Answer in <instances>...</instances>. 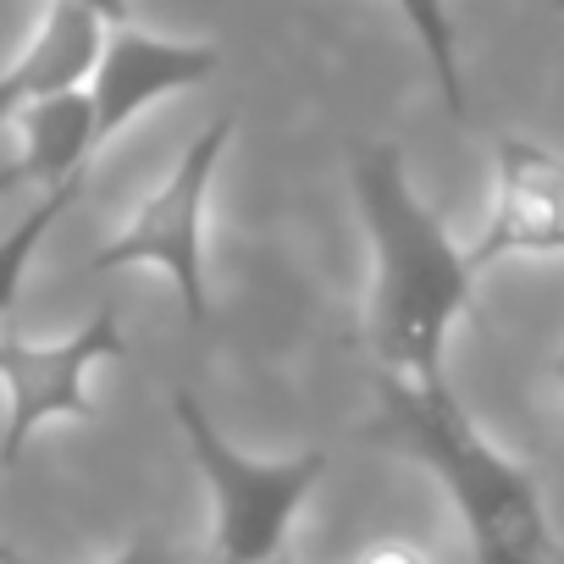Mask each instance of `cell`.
I'll list each match as a JSON object with an SVG mask.
<instances>
[{"mask_svg": "<svg viewBox=\"0 0 564 564\" xmlns=\"http://www.w3.org/2000/svg\"><path fill=\"white\" fill-rule=\"evenodd\" d=\"M106 29L111 23L95 7H84V0H51V12L23 45V56L0 73V122H18L29 106L62 89H84L100 62Z\"/></svg>", "mask_w": 564, "mask_h": 564, "instance_id": "8", "label": "cell"}, {"mask_svg": "<svg viewBox=\"0 0 564 564\" xmlns=\"http://www.w3.org/2000/svg\"><path fill=\"white\" fill-rule=\"evenodd\" d=\"M84 7H95L106 23H133V0H84Z\"/></svg>", "mask_w": 564, "mask_h": 564, "instance_id": "14", "label": "cell"}, {"mask_svg": "<svg viewBox=\"0 0 564 564\" xmlns=\"http://www.w3.org/2000/svg\"><path fill=\"white\" fill-rule=\"evenodd\" d=\"M265 564H294V558H289V553H276V558H265Z\"/></svg>", "mask_w": 564, "mask_h": 564, "instance_id": "18", "label": "cell"}, {"mask_svg": "<svg viewBox=\"0 0 564 564\" xmlns=\"http://www.w3.org/2000/svg\"><path fill=\"white\" fill-rule=\"evenodd\" d=\"M78 194H84V177L56 183V188H40V199L29 205V216H23L7 238H0V316H7V311L18 305L23 276H29V265H34L40 243H45V238H51V227L78 205Z\"/></svg>", "mask_w": 564, "mask_h": 564, "instance_id": "10", "label": "cell"}, {"mask_svg": "<svg viewBox=\"0 0 564 564\" xmlns=\"http://www.w3.org/2000/svg\"><path fill=\"white\" fill-rule=\"evenodd\" d=\"M128 355V327L106 305L78 333L56 344H34L23 333H0V388H7V432H0V465H18L40 426L51 421H95L89 377L95 366Z\"/></svg>", "mask_w": 564, "mask_h": 564, "instance_id": "5", "label": "cell"}, {"mask_svg": "<svg viewBox=\"0 0 564 564\" xmlns=\"http://www.w3.org/2000/svg\"><path fill=\"white\" fill-rule=\"evenodd\" d=\"M355 205L371 243V349L377 371L393 377H448L443 355L459 316L476 300V265L443 227V216L415 194L404 150L377 139L355 155Z\"/></svg>", "mask_w": 564, "mask_h": 564, "instance_id": "1", "label": "cell"}, {"mask_svg": "<svg viewBox=\"0 0 564 564\" xmlns=\"http://www.w3.org/2000/svg\"><path fill=\"white\" fill-rule=\"evenodd\" d=\"M0 564H29V558H18L12 547H0Z\"/></svg>", "mask_w": 564, "mask_h": 564, "instance_id": "16", "label": "cell"}, {"mask_svg": "<svg viewBox=\"0 0 564 564\" xmlns=\"http://www.w3.org/2000/svg\"><path fill=\"white\" fill-rule=\"evenodd\" d=\"M221 56L210 45H188V40H155L133 23H111L100 62L89 73V106H95V139L111 144L139 111H150L166 95L199 89L205 78H216Z\"/></svg>", "mask_w": 564, "mask_h": 564, "instance_id": "7", "label": "cell"}, {"mask_svg": "<svg viewBox=\"0 0 564 564\" xmlns=\"http://www.w3.org/2000/svg\"><path fill=\"white\" fill-rule=\"evenodd\" d=\"M18 128H23V155L7 166L12 183H40V188L73 183V177L89 172V161L100 150L89 89H62V95L29 106L18 117Z\"/></svg>", "mask_w": 564, "mask_h": 564, "instance_id": "9", "label": "cell"}, {"mask_svg": "<svg viewBox=\"0 0 564 564\" xmlns=\"http://www.w3.org/2000/svg\"><path fill=\"white\" fill-rule=\"evenodd\" d=\"M12 188H18V183H12V172H7V166H0V194H12Z\"/></svg>", "mask_w": 564, "mask_h": 564, "instance_id": "15", "label": "cell"}, {"mask_svg": "<svg viewBox=\"0 0 564 564\" xmlns=\"http://www.w3.org/2000/svg\"><path fill=\"white\" fill-rule=\"evenodd\" d=\"M553 7H558V12H564V0H553Z\"/></svg>", "mask_w": 564, "mask_h": 564, "instance_id": "19", "label": "cell"}, {"mask_svg": "<svg viewBox=\"0 0 564 564\" xmlns=\"http://www.w3.org/2000/svg\"><path fill=\"white\" fill-rule=\"evenodd\" d=\"M366 437L421 459L443 481L476 564H564L536 476L465 415L448 377L415 382L377 371V415L366 421Z\"/></svg>", "mask_w": 564, "mask_h": 564, "instance_id": "2", "label": "cell"}, {"mask_svg": "<svg viewBox=\"0 0 564 564\" xmlns=\"http://www.w3.org/2000/svg\"><path fill=\"white\" fill-rule=\"evenodd\" d=\"M553 377H558V388H564V355H558V366H553Z\"/></svg>", "mask_w": 564, "mask_h": 564, "instance_id": "17", "label": "cell"}, {"mask_svg": "<svg viewBox=\"0 0 564 564\" xmlns=\"http://www.w3.org/2000/svg\"><path fill=\"white\" fill-rule=\"evenodd\" d=\"M106 564H188V553L183 547H172L166 536H155V531H139L122 553H111Z\"/></svg>", "mask_w": 564, "mask_h": 564, "instance_id": "12", "label": "cell"}, {"mask_svg": "<svg viewBox=\"0 0 564 564\" xmlns=\"http://www.w3.org/2000/svg\"><path fill=\"white\" fill-rule=\"evenodd\" d=\"M399 18L410 23L432 84L448 106V117H465V73H459V40H454V18H448V0H393Z\"/></svg>", "mask_w": 564, "mask_h": 564, "instance_id": "11", "label": "cell"}, {"mask_svg": "<svg viewBox=\"0 0 564 564\" xmlns=\"http://www.w3.org/2000/svg\"><path fill=\"white\" fill-rule=\"evenodd\" d=\"M172 415H177L183 443L199 465V481L216 503V564L276 558L289 547V531L327 470V454L305 448L289 459H249L216 432V421L205 415V404L194 393H177Z\"/></svg>", "mask_w": 564, "mask_h": 564, "instance_id": "3", "label": "cell"}, {"mask_svg": "<svg viewBox=\"0 0 564 564\" xmlns=\"http://www.w3.org/2000/svg\"><path fill=\"white\" fill-rule=\"evenodd\" d=\"M355 564H432V558H426V547L410 542V536H377V542L360 547Z\"/></svg>", "mask_w": 564, "mask_h": 564, "instance_id": "13", "label": "cell"}, {"mask_svg": "<svg viewBox=\"0 0 564 564\" xmlns=\"http://www.w3.org/2000/svg\"><path fill=\"white\" fill-rule=\"evenodd\" d=\"M564 254V155L503 133L492 150V210L481 232L465 243L476 276L498 260H542Z\"/></svg>", "mask_w": 564, "mask_h": 564, "instance_id": "6", "label": "cell"}, {"mask_svg": "<svg viewBox=\"0 0 564 564\" xmlns=\"http://www.w3.org/2000/svg\"><path fill=\"white\" fill-rule=\"evenodd\" d=\"M232 111L210 117L194 144L177 155V166L155 183V194L128 216V227L95 249V271H133V265H150L172 282V294L183 300V316L194 333L210 327V265H205V210H210V188H216V172L232 150Z\"/></svg>", "mask_w": 564, "mask_h": 564, "instance_id": "4", "label": "cell"}]
</instances>
